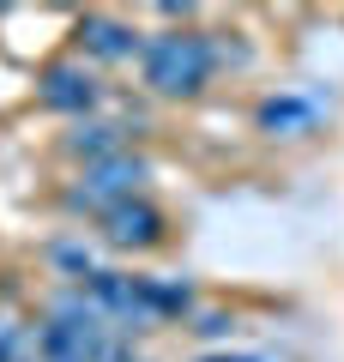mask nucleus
Returning <instances> with one entry per match:
<instances>
[{
  "instance_id": "nucleus-3",
  "label": "nucleus",
  "mask_w": 344,
  "mask_h": 362,
  "mask_svg": "<svg viewBox=\"0 0 344 362\" xmlns=\"http://www.w3.org/2000/svg\"><path fill=\"white\" fill-rule=\"evenodd\" d=\"M139 175H145V169L133 163V157H115V163H97V169H91V181H85V194H79V199H91V206H97V199H109V194H121V187H133Z\"/></svg>"
},
{
  "instance_id": "nucleus-9",
  "label": "nucleus",
  "mask_w": 344,
  "mask_h": 362,
  "mask_svg": "<svg viewBox=\"0 0 344 362\" xmlns=\"http://www.w3.org/2000/svg\"><path fill=\"white\" fill-rule=\"evenodd\" d=\"M217 362H254V356H217Z\"/></svg>"
},
{
  "instance_id": "nucleus-6",
  "label": "nucleus",
  "mask_w": 344,
  "mask_h": 362,
  "mask_svg": "<svg viewBox=\"0 0 344 362\" xmlns=\"http://www.w3.org/2000/svg\"><path fill=\"white\" fill-rule=\"evenodd\" d=\"M85 37H91V49H97V54H127V49H133L127 30H121V25H103V18H91Z\"/></svg>"
},
{
  "instance_id": "nucleus-7",
  "label": "nucleus",
  "mask_w": 344,
  "mask_h": 362,
  "mask_svg": "<svg viewBox=\"0 0 344 362\" xmlns=\"http://www.w3.org/2000/svg\"><path fill=\"white\" fill-rule=\"evenodd\" d=\"M79 151H115V145H121V133H115V127H79Z\"/></svg>"
},
{
  "instance_id": "nucleus-1",
  "label": "nucleus",
  "mask_w": 344,
  "mask_h": 362,
  "mask_svg": "<svg viewBox=\"0 0 344 362\" xmlns=\"http://www.w3.org/2000/svg\"><path fill=\"white\" fill-rule=\"evenodd\" d=\"M145 73H151L157 90L188 97V90H200L205 73H212V49H205L200 37H157L151 54H145Z\"/></svg>"
},
{
  "instance_id": "nucleus-5",
  "label": "nucleus",
  "mask_w": 344,
  "mask_h": 362,
  "mask_svg": "<svg viewBox=\"0 0 344 362\" xmlns=\"http://www.w3.org/2000/svg\"><path fill=\"white\" fill-rule=\"evenodd\" d=\"M308 121H314V109L296 103V97H278V103L260 109V127H272V133H296V127H308Z\"/></svg>"
},
{
  "instance_id": "nucleus-4",
  "label": "nucleus",
  "mask_w": 344,
  "mask_h": 362,
  "mask_svg": "<svg viewBox=\"0 0 344 362\" xmlns=\"http://www.w3.org/2000/svg\"><path fill=\"white\" fill-rule=\"evenodd\" d=\"M42 97H49L55 109H85L91 97H97V85H91L79 66H55V73H49V90H42Z\"/></svg>"
},
{
  "instance_id": "nucleus-2",
  "label": "nucleus",
  "mask_w": 344,
  "mask_h": 362,
  "mask_svg": "<svg viewBox=\"0 0 344 362\" xmlns=\"http://www.w3.org/2000/svg\"><path fill=\"white\" fill-rule=\"evenodd\" d=\"M109 235H115L121 247L157 242V211H151V206H115V211H109Z\"/></svg>"
},
{
  "instance_id": "nucleus-8",
  "label": "nucleus",
  "mask_w": 344,
  "mask_h": 362,
  "mask_svg": "<svg viewBox=\"0 0 344 362\" xmlns=\"http://www.w3.org/2000/svg\"><path fill=\"white\" fill-rule=\"evenodd\" d=\"M55 259H61V266H73V272H91V259L79 254V247H61V254H55Z\"/></svg>"
}]
</instances>
